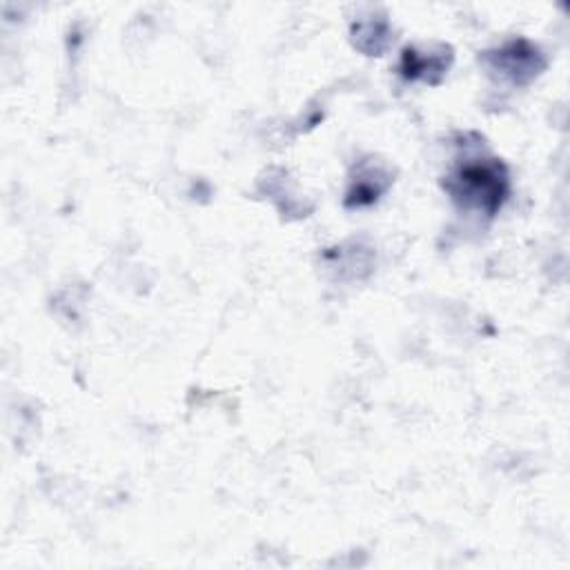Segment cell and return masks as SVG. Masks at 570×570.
I'll use <instances>...</instances> for the list:
<instances>
[{"instance_id":"cell-1","label":"cell","mask_w":570,"mask_h":570,"mask_svg":"<svg viewBox=\"0 0 570 570\" xmlns=\"http://www.w3.org/2000/svg\"><path fill=\"white\" fill-rule=\"evenodd\" d=\"M459 196L492 212L505 191V178L499 174L497 165H468L456 176Z\"/></svg>"}]
</instances>
